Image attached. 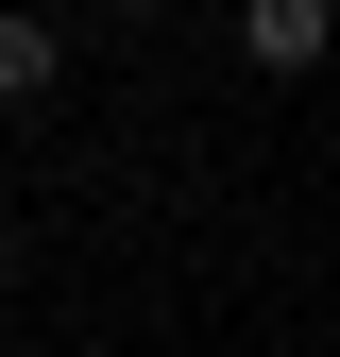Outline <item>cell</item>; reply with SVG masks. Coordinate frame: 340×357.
<instances>
[{
	"label": "cell",
	"instance_id": "obj_4",
	"mask_svg": "<svg viewBox=\"0 0 340 357\" xmlns=\"http://www.w3.org/2000/svg\"><path fill=\"white\" fill-rule=\"evenodd\" d=\"M102 17H153V0H102Z\"/></svg>",
	"mask_w": 340,
	"mask_h": 357
},
{
	"label": "cell",
	"instance_id": "obj_3",
	"mask_svg": "<svg viewBox=\"0 0 340 357\" xmlns=\"http://www.w3.org/2000/svg\"><path fill=\"white\" fill-rule=\"evenodd\" d=\"M0 289H17V221H0Z\"/></svg>",
	"mask_w": 340,
	"mask_h": 357
},
{
	"label": "cell",
	"instance_id": "obj_1",
	"mask_svg": "<svg viewBox=\"0 0 340 357\" xmlns=\"http://www.w3.org/2000/svg\"><path fill=\"white\" fill-rule=\"evenodd\" d=\"M340 52V0H238V68H272V85H307Z\"/></svg>",
	"mask_w": 340,
	"mask_h": 357
},
{
	"label": "cell",
	"instance_id": "obj_2",
	"mask_svg": "<svg viewBox=\"0 0 340 357\" xmlns=\"http://www.w3.org/2000/svg\"><path fill=\"white\" fill-rule=\"evenodd\" d=\"M52 85H68V34L34 17V0H0V119H34Z\"/></svg>",
	"mask_w": 340,
	"mask_h": 357
}]
</instances>
